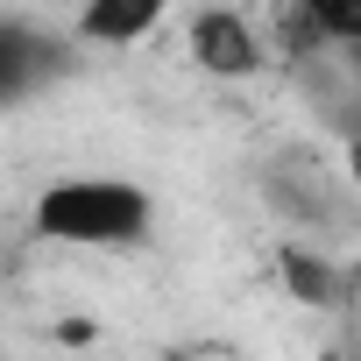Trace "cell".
Masks as SVG:
<instances>
[{
  "label": "cell",
  "instance_id": "6da1fadb",
  "mask_svg": "<svg viewBox=\"0 0 361 361\" xmlns=\"http://www.w3.org/2000/svg\"><path fill=\"white\" fill-rule=\"evenodd\" d=\"M149 227H156L149 185L106 177V170L57 177L29 206V234L50 241V248H135V241H149Z\"/></svg>",
  "mask_w": 361,
  "mask_h": 361
},
{
  "label": "cell",
  "instance_id": "7a4b0ae2",
  "mask_svg": "<svg viewBox=\"0 0 361 361\" xmlns=\"http://www.w3.org/2000/svg\"><path fill=\"white\" fill-rule=\"evenodd\" d=\"M78 64V43L43 29V22H15L0 15V114H15L29 99H43L50 85H64Z\"/></svg>",
  "mask_w": 361,
  "mask_h": 361
},
{
  "label": "cell",
  "instance_id": "3957f363",
  "mask_svg": "<svg viewBox=\"0 0 361 361\" xmlns=\"http://www.w3.org/2000/svg\"><path fill=\"white\" fill-rule=\"evenodd\" d=\"M305 36H312V29H305ZM298 78H305L312 114H319L340 142H354V135H361V50H354V43H333V36H312L305 57H298Z\"/></svg>",
  "mask_w": 361,
  "mask_h": 361
},
{
  "label": "cell",
  "instance_id": "277c9868",
  "mask_svg": "<svg viewBox=\"0 0 361 361\" xmlns=\"http://www.w3.org/2000/svg\"><path fill=\"white\" fill-rule=\"evenodd\" d=\"M185 50H192V64L213 71V78H255L262 57H269L262 29H255L241 8H199L192 29H185Z\"/></svg>",
  "mask_w": 361,
  "mask_h": 361
},
{
  "label": "cell",
  "instance_id": "5b68a950",
  "mask_svg": "<svg viewBox=\"0 0 361 361\" xmlns=\"http://www.w3.org/2000/svg\"><path fill=\"white\" fill-rule=\"evenodd\" d=\"M163 15H170V0H85V8H78V43L128 50V43L156 36Z\"/></svg>",
  "mask_w": 361,
  "mask_h": 361
},
{
  "label": "cell",
  "instance_id": "8992f818",
  "mask_svg": "<svg viewBox=\"0 0 361 361\" xmlns=\"http://www.w3.org/2000/svg\"><path fill=\"white\" fill-rule=\"evenodd\" d=\"M276 276H283V290H290L305 312H340V298H347V269L326 262L319 248H283V255H276Z\"/></svg>",
  "mask_w": 361,
  "mask_h": 361
},
{
  "label": "cell",
  "instance_id": "52a82bcc",
  "mask_svg": "<svg viewBox=\"0 0 361 361\" xmlns=\"http://www.w3.org/2000/svg\"><path fill=\"white\" fill-rule=\"evenodd\" d=\"M298 15H305L312 36H333V43L361 50V0H298Z\"/></svg>",
  "mask_w": 361,
  "mask_h": 361
},
{
  "label": "cell",
  "instance_id": "ba28073f",
  "mask_svg": "<svg viewBox=\"0 0 361 361\" xmlns=\"http://www.w3.org/2000/svg\"><path fill=\"white\" fill-rule=\"evenodd\" d=\"M340 170H347V185L361 192V135H354V142H340Z\"/></svg>",
  "mask_w": 361,
  "mask_h": 361
},
{
  "label": "cell",
  "instance_id": "9c48e42d",
  "mask_svg": "<svg viewBox=\"0 0 361 361\" xmlns=\"http://www.w3.org/2000/svg\"><path fill=\"white\" fill-rule=\"evenodd\" d=\"M340 312H354V319H361V269H347V298H340Z\"/></svg>",
  "mask_w": 361,
  "mask_h": 361
}]
</instances>
